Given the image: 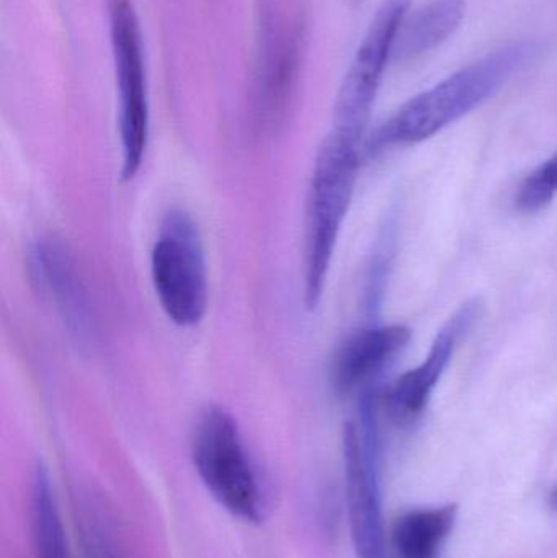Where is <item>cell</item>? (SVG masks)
<instances>
[{"mask_svg":"<svg viewBox=\"0 0 557 558\" xmlns=\"http://www.w3.org/2000/svg\"><path fill=\"white\" fill-rule=\"evenodd\" d=\"M557 196V153L540 163L517 190L516 205L525 215H535L552 205Z\"/></svg>","mask_w":557,"mask_h":558,"instance_id":"cell-14","label":"cell"},{"mask_svg":"<svg viewBox=\"0 0 557 558\" xmlns=\"http://www.w3.org/2000/svg\"><path fill=\"white\" fill-rule=\"evenodd\" d=\"M363 149L362 143L330 131L314 162L304 219V304L311 311L323 299L355 193Z\"/></svg>","mask_w":557,"mask_h":558,"instance_id":"cell-2","label":"cell"},{"mask_svg":"<svg viewBox=\"0 0 557 558\" xmlns=\"http://www.w3.org/2000/svg\"><path fill=\"white\" fill-rule=\"evenodd\" d=\"M32 537L35 558H71L51 478L41 464L32 482Z\"/></svg>","mask_w":557,"mask_h":558,"instance_id":"cell-12","label":"cell"},{"mask_svg":"<svg viewBox=\"0 0 557 558\" xmlns=\"http://www.w3.org/2000/svg\"><path fill=\"white\" fill-rule=\"evenodd\" d=\"M481 312L480 299L464 302L435 335L424 363L392 383L386 393V410L396 423H412L424 413L455 353L480 320Z\"/></svg>","mask_w":557,"mask_h":558,"instance_id":"cell-7","label":"cell"},{"mask_svg":"<svg viewBox=\"0 0 557 558\" xmlns=\"http://www.w3.org/2000/svg\"><path fill=\"white\" fill-rule=\"evenodd\" d=\"M33 279L55 302L65 327L78 340L92 333L87 289L78 274L74 255L56 239H41L29 254Z\"/></svg>","mask_w":557,"mask_h":558,"instance_id":"cell-8","label":"cell"},{"mask_svg":"<svg viewBox=\"0 0 557 558\" xmlns=\"http://www.w3.org/2000/svg\"><path fill=\"white\" fill-rule=\"evenodd\" d=\"M556 504H557V492H556Z\"/></svg>","mask_w":557,"mask_h":558,"instance_id":"cell-16","label":"cell"},{"mask_svg":"<svg viewBox=\"0 0 557 558\" xmlns=\"http://www.w3.org/2000/svg\"><path fill=\"white\" fill-rule=\"evenodd\" d=\"M298 61V33L290 26L268 23L257 77V114L264 126L275 128L283 120L296 81Z\"/></svg>","mask_w":557,"mask_h":558,"instance_id":"cell-10","label":"cell"},{"mask_svg":"<svg viewBox=\"0 0 557 558\" xmlns=\"http://www.w3.org/2000/svg\"><path fill=\"white\" fill-rule=\"evenodd\" d=\"M111 48L118 88L121 179L133 180L149 144V95L140 20L131 0H108Z\"/></svg>","mask_w":557,"mask_h":558,"instance_id":"cell-5","label":"cell"},{"mask_svg":"<svg viewBox=\"0 0 557 558\" xmlns=\"http://www.w3.org/2000/svg\"><path fill=\"white\" fill-rule=\"evenodd\" d=\"M81 541L84 558H123L110 531L95 514L82 518Z\"/></svg>","mask_w":557,"mask_h":558,"instance_id":"cell-15","label":"cell"},{"mask_svg":"<svg viewBox=\"0 0 557 558\" xmlns=\"http://www.w3.org/2000/svg\"><path fill=\"white\" fill-rule=\"evenodd\" d=\"M192 458L199 481L219 507L244 523L264 521L261 478L228 410L209 407L202 413L193 432Z\"/></svg>","mask_w":557,"mask_h":558,"instance_id":"cell-3","label":"cell"},{"mask_svg":"<svg viewBox=\"0 0 557 558\" xmlns=\"http://www.w3.org/2000/svg\"><path fill=\"white\" fill-rule=\"evenodd\" d=\"M409 5L411 0H385L376 13L340 85L334 108L332 131L336 133L363 144L383 74L392 59L396 36L409 13Z\"/></svg>","mask_w":557,"mask_h":558,"instance_id":"cell-6","label":"cell"},{"mask_svg":"<svg viewBox=\"0 0 557 558\" xmlns=\"http://www.w3.org/2000/svg\"><path fill=\"white\" fill-rule=\"evenodd\" d=\"M453 524V508L415 511L396 524L395 543L402 558H432Z\"/></svg>","mask_w":557,"mask_h":558,"instance_id":"cell-13","label":"cell"},{"mask_svg":"<svg viewBox=\"0 0 557 558\" xmlns=\"http://www.w3.org/2000/svg\"><path fill=\"white\" fill-rule=\"evenodd\" d=\"M464 0H432L402 20L392 59L411 61L447 41L464 19Z\"/></svg>","mask_w":557,"mask_h":558,"instance_id":"cell-11","label":"cell"},{"mask_svg":"<svg viewBox=\"0 0 557 558\" xmlns=\"http://www.w3.org/2000/svg\"><path fill=\"white\" fill-rule=\"evenodd\" d=\"M150 278L160 308L177 327H195L208 307V267L198 222L183 209L164 216L150 252Z\"/></svg>","mask_w":557,"mask_h":558,"instance_id":"cell-4","label":"cell"},{"mask_svg":"<svg viewBox=\"0 0 557 558\" xmlns=\"http://www.w3.org/2000/svg\"><path fill=\"white\" fill-rule=\"evenodd\" d=\"M540 52L535 41L510 43L460 69L402 105L365 144V154L431 140L476 110Z\"/></svg>","mask_w":557,"mask_h":558,"instance_id":"cell-1","label":"cell"},{"mask_svg":"<svg viewBox=\"0 0 557 558\" xmlns=\"http://www.w3.org/2000/svg\"><path fill=\"white\" fill-rule=\"evenodd\" d=\"M411 330L404 325H372L349 338L337 351L332 383L342 396L366 390L408 347Z\"/></svg>","mask_w":557,"mask_h":558,"instance_id":"cell-9","label":"cell"}]
</instances>
